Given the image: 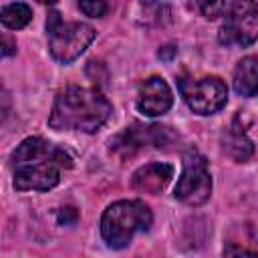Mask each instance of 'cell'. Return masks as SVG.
<instances>
[{
    "label": "cell",
    "mask_w": 258,
    "mask_h": 258,
    "mask_svg": "<svg viewBox=\"0 0 258 258\" xmlns=\"http://www.w3.org/2000/svg\"><path fill=\"white\" fill-rule=\"evenodd\" d=\"M10 167L16 191H48L60 183L62 169L73 167V155L64 147L32 135L16 145Z\"/></svg>",
    "instance_id": "6da1fadb"
},
{
    "label": "cell",
    "mask_w": 258,
    "mask_h": 258,
    "mask_svg": "<svg viewBox=\"0 0 258 258\" xmlns=\"http://www.w3.org/2000/svg\"><path fill=\"white\" fill-rule=\"evenodd\" d=\"M113 115L111 101L97 87L67 85L54 97L48 127L56 131L97 133Z\"/></svg>",
    "instance_id": "7a4b0ae2"
},
{
    "label": "cell",
    "mask_w": 258,
    "mask_h": 258,
    "mask_svg": "<svg viewBox=\"0 0 258 258\" xmlns=\"http://www.w3.org/2000/svg\"><path fill=\"white\" fill-rule=\"evenodd\" d=\"M153 224V212L143 200H119L105 208L101 216V236L113 250L131 244L137 232H147Z\"/></svg>",
    "instance_id": "3957f363"
},
{
    "label": "cell",
    "mask_w": 258,
    "mask_h": 258,
    "mask_svg": "<svg viewBox=\"0 0 258 258\" xmlns=\"http://www.w3.org/2000/svg\"><path fill=\"white\" fill-rule=\"evenodd\" d=\"M97 38V30L87 22H67L58 10H48L46 16V44L50 56L60 64L77 60L89 44Z\"/></svg>",
    "instance_id": "277c9868"
},
{
    "label": "cell",
    "mask_w": 258,
    "mask_h": 258,
    "mask_svg": "<svg viewBox=\"0 0 258 258\" xmlns=\"http://www.w3.org/2000/svg\"><path fill=\"white\" fill-rule=\"evenodd\" d=\"M173 196L177 202L198 208L204 206L212 196V175L204 153L189 145L181 155V175L175 183Z\"/></svg>",
    "instance_id": "5b68a950"
},
{
    "label": "cell",
    "mask_w": 258,
    "mask_h": 258,
    "mask_svg": "<svg viewBox=\"0 0 258 258\" xmlns=\"http://www.w3.org/2000/svg\"><path fill=\"white\" fill-rule=\"evenodd\" d=\"M175 139H179V137L167 125L133 123V125L125 127L121 133H117L115 137L109 139V149H111V153L119 155L121 159H129V157L137 155L141 149H145L149 145L161 149V147L173 143Z\"/></svg>",
    "instance_id": "8992f818"
},
{
    "label": "cell",
    "mask_w": 258,
    "mask_h": 258,
    "mask_svg": "<svg viewBox=\"0 0 258 258\" xmlns=\"http://www.w3.org/2000/svg\"><path fill=\"white\" fill-rule=\"evenodd\" d=\"M218 42L222 46H250L258 42V2H232L222 20Z\"/></svg>",
    "instance_id": "52a82bcc"
},
{
    "label": "cell",
    "mask_w": 258,
    "mask_h": 258,
    "mask_svg": "<svg viewBox=\"0 0 258 258\" xmlns=\"http://www.w3.org/2000/svg\"><path fill=\"white\" fill-rule=\"evenodd\" d=\"M179 93L189 111L196 115H214L228 103L226 83L216 75L200 79H179Z\"/></svg>",
    "instance_id": "ba28073f"
},
{
    "label": "cell",
    "mask_w": 258,
    "mask_h": 258,
    "mask_svg": "<svg viewBox=\"0 0 258 258\" xmlns=\"http://www.w3.org/2000/svg\"><path fill=\"white\" fill-rule=\"evenodd\" d=\"M173 105V93L163 77H149L139 85L135 107L145 117H159L167 113Z\"/></svg>",
    "instance_id": "9c48e42d"
},
{
    "label": "cell",
    "mask_w": 258,
    "mask_h": 258,
    "mask_svg": "<svg viewBox=\"0 0 258 258\" xmlns=\"http://www.w3.org/2000/svg\"><path fill=\"white\" fill-rule=\"evenodd\" d=\"M173 177V165L165 161H151L141 165L131 175V187L139 194L157 196L165 189V185Z\"/></svg>",
    "instance_id": "30bf717a"
},
{
    "label": "cell",
    "mask_w": 258,
    "mask_h": 258,
    "mask_svg": "<svg viewBox=\"0 0 258 258\" xmlns=\"http://www.w3.org/2000/svg\"><path fill=\"white\" fill-rule=\"evenodd\" d=\"M220 143H222V151L228 157H232L236 163H244L254 155V143L244 129L240 115H236L232 123L222 131Z\"/></svg>",
    "instance_id": "8fae6325"
},
{
    "label": "cell",
    "mask_w": 258,
    "mask_h": 258,
    "mask_svg": "<svg viewBox=\"0 0 258 258\" xmlns=\"http://www.w3.org/2000/svg\"><path fill=\"white\" fill-rule=\"evenodd\" d=\"M234 91L240 97L258 95V56L248 54L238 60L234 69Z\"/></svg>",
    "instance_id": "7c38bea8"
},
{
    "label": "cell",
    "mask_w": 258,
    "mask_h": 258,
    "mask_svg": "<svg viewBox=\"0 0 258 258\" xmlns=\"http://www.w3.org/2000/svg\"><path fill=\"white\" fill-rule=\"evenodd\" d=\"M32 20V8L24 2L4 4L0 10V22L8 30H20Z\"/></svg>",
    "instance_id": "4fadbf2b"
},
{
    "label": "cell",
    "mask_w": 258,
    "mask_h": 258,
    "mask_svg": "<svg viewBox=\"0 0 258 258\" xmlns=\"http://www.w3.org/2000/svg\"><path fill=\"white\" fill-rule=\"evenodd\" d=\"M230 4H232L230 0H226V2H200L198 8L206 18L214 20V18H224L230 10Z\"/></svg>",
    "instance_id": "5bb4252c"
},
{
    "label": "cell",
    "mask_w": 258,
    "mask_h": 258,
    "mask_svg": "<svg viewBox=\"0 0 258 258\" xmlns=\"http://www.w3.org/2000/svg\"><path fill=\"white\" fill-rule=\"evenodd\" d=\"M79 8H81V12H85L91 18H103L109 12V4L103 0H83V2H79Z\"/></svg>",
    "instance_id": "9a60e30c"
},
{
    "label": "cell",
    "mask_w": 258,
    "mask_h": 258,
    "mask_svg": "<svg viewBox=\"0 0 258 258\" xmlns=\"http://www.w3.org/2000/svg\"><path fill=\"white\" fill-rule=\"evenodd\" d=\"M224 258H258V252L236 246V244H226L224 246Z\"/></svg>",
    "instance_id": "2e32d148"
},
{
    "label": "cell",
    "mask_w": 258,
    "mask_h": 258,
    "mask_svg": "<svg viewBox=\"0 0 258 258\" xmlns=\"http://www.w3.org/2000/svg\"><path fill=\"white\" fill-rule=\"evenodd\" d=\"M56 220H58V224H75L79 220V212L75 208H71V206L60 208L58 214H56Z\"/></svg>",
    "instance_id": "e0dca14e"
},
{
    "label": "cell",
    "mask_w": 258,
    "mask_h": 258,
    "mask_svg": "<svg viewBox=\"0 0 258 258\" xmlns=\"http://www.w3.org/2000/svg\"><path fill=\"white\" fill-rule=\"evenodd\" d=\"M0 48H2V56H12V54L16 52V42L4 32V34H2V46H0Z\"/></svg>",
    "instance_id": "ac0fdd59"
}]
</instances>
